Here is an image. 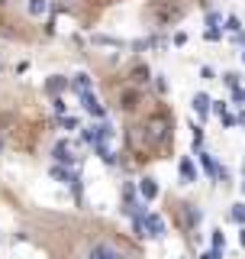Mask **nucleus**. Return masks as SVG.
<instances>
[{"label": "nucleus", "mask_w": 245, "mask_h": 259, "mask_svg": "<svg viewBox=\"0 0 245 259\" xmlns=\"http://www.w3.org/2000/svg\"><path fill=\"white\" fill-rule=\"evenodd\" d=\"M81 101H84V107H87V110H91L94 117H103V114H107V110H103V104H100V101H97V97H94V94H91V91H84V94H81Z\"/></svg>", "instance_id": "4"}, {"label": "nucleus", "mask_w": 245, "mask_h": 259, "mask_svg": "<svg viewBox=\"0 0 245 259\" xmlns=\"http://www.w3.org/2000/svg\"><path fill=\"white\" fill-rule=\"evenodd\" d=\"M139 230H148V236H161V233H165V224H161V217L148 214V217L139 220Z\"/></svg>", "instance_id": "2"}, {"label": "nucleus", "mask_w": 245, "mask_h": 259, "mask_svg": "<svg viewBox=\"0 0 245 259\" xmlns=\"http://www.w3.org/2000/svg\"><path fill=\"white\" fill-rule=\"evenodd\" d=\"M194 110H197L200 117H207V110H210V97H207V94H197V97H194Z\"/></svg>", "instance_id": "6"}, {"label": "nucleus", "mask_w": 245, "mask_h": 259, "mask_svg": "<svg viewBox=\"0 0 245 259\" xmlns=\"http://www.w3.org/2000/svg\"><path fill=\"white\" fill-rule=\"evenodd\" d=\"M52 175H55V178H61V181H68V185H74V175L65 172V169H52Z\"/></svg>", "instance_id": "11"}, {"label": "nucleus", "mask_w": 245, "mask_h": 259, "mask_svg": "<svg viewBox=\"0 0 245 259\" xmlns=\"http://www.w3.org/2000/svg\"><path fill=\"white\" fill-rule=\"evenodd\" d=\"M181 175H184V181H197V175H194V165H191V159H184V162H181Z\"/></svg>", "instance_id": "9"}, {"label": "nucleus", "mask_w": 245, "mask_h": 259, "mask_svg": "<svg viewBox=\"0 0 245 259\" xmlns=\"http://www.w3.org/2000/svg\"><path fill=\"white\" fill-rule=\"evenodd\" d=\"M49 10V0H29V13L32 16H42Z\"/></svg>", "instance_id": "8"}, {"label": "nucleus", "mask_w": 245, "mask_h": 259, "mask_svg": "<svg viewBox=\"0 0 245 259\" xmlns=\"http://www.w3.org/2000/svg\"><path fill=\"white\" fill-rule=\"evenodd\" d=\"M242 191H245V185H242Z\"/></svg>", "instance_id": "17"}, {"label": "nucleus", "mask_w": 245, "mask_h": 259, "mask_svg": "<svg viewBox=\"0 0 245 259\" xmlns=\"http://www.w3.org/2000/svg\"><path fill=\"white\" fill-rule=\"evenodd\" d=\"M242 62H245V55H242Z\"/></svg>", "instance_id": "16"}, {"label": "nucleus", "mask_w": 245, "mask_h": 259, "mask_svg": "<svg viewBox=\"0 0 245 259\" xmlns=\"http://www.w3.org/2000/svg\"><path fill=\"white\" fill-rule=\"evenodd\" d=\"M74 87L81 91V94H84V91H91V78H87V75H74Z\"/></svg>", "instance_id": "10"}, {"label": "nucleus", "mask_w": 245, "mask_h": 259, "mask_svg": "<svg viewBox=\"0 0 245 259\" xmlns=\"http://www.w3.org/2000/svg\"><path fill=\"white\" fill-rule=\"evenodd\" d=\"M232 217H236V220H239V224H245V204H239V207H236V211H232Z\"/></svg>", "instance_id": "14"}, {"label": "nucleus", "mask_w": 245, "mask_h": 259, "mask_svg": "<svg viewBox=\"0 0 245 259\" xmlns=\"http://www.w3.org/2000/svg\"><path fill=\"white\" fill-rule=\"evenodd\" d=\"M168 117L165 114H155V117L146 120V130H148V140L152 143H165V136H168Z\"/></svg>", "instance_id": "1"}, {"label": "nucleus", "mask_w": 245, "mask_h": 259, "mask_svg": "<svg viewBox=\"0 0 245 259\" xmlns=\"http://www.w3.org/2000/svg\"><path fill=\"white\" fill-rule=\"evenodd\" d=\"M132 81H136V85L148 81V68H136V71H132Z\"/></svg>", "instance_id": "12"}, {"label": "nucleus", "mask_w": 245, "mask_h": 259, "mask_svg": "<svg viewBox=\"0 0 245 259\" xmlns=\"http://www.w3.org/2000/svg\"><path fill=\"white\" fill-rule=\"evenodd\" d=\"M55 159H58V162H74V152H71L68 143H58V146H55Z\"/></svg>", "instance_id": "5"}, {"label": "nucleus", "mask_w": 245, "mask_h": 259, "mask_svg": "<svg viewBox=\"0 0 245 259\" xmlns=\"http://www.w3.org/2000/svg\"><path fill=\"white\" fill-rule=\"evenodd\" d=\"M87 259H122V253L116 250V246H110V243H97Z\"/></svg>", "instance_id": "3"}, {"label": "nucleus", "mask_w": 245, "mask_h": 259, "mask_svg": "<svg viewBox=\"0 0 245 259\" xmlns=\"http://www.w3.org/2000/svg\"><path fill=\"white\" fill-rule=\"evenodd\" d=\"M61 87H65V81H61V78H52V81H49V91H52V94H55V91H61Z\"/></svg>", "instance_id": "13"}, {"label": "nucleus", "mask_w": 245, "mask_h": 259, "mask_svg": "<svg viewBox=\"0 0 245 259\" xmlns=\"http://www.w3.org/2000/svg\"><path fill=\"white\" fill-rule=\"evenodd\" d=\"M216 256H220V253L213 250V253H203V256H200V259H216Z\"/></svg>", "instance_id": "15"}, {"label": "nucleus", "mask_w": 245, "mask_h": 259, "mask_svg": "<svg viewBox=\"0 0 245 259\" xmlns=\"http://www.w3.org/2000/svg\"><path fill=\"white\" fill-rule=\"evenodd\" d=\"M139 191H142V198H146V201H152V198L158 195V188H155V181H152V178L142 181V185H139Z\"/></svg>", "instance_id": "7"}]
</instances>
